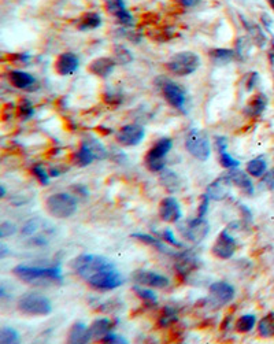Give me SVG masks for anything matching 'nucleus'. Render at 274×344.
I'll return each instance as SVG.
<instances>
[{"label": "nucleus", "mask_w": 274, "mask_h": 344, "mask_svg": "<svg viewBox=\"0 0 274 344\" xmlns=\"http://www.w3.org/2000/svg\"><path fill=\"white\" fill-rule=\"evenodd\" d=\"M12 273L17 275L19 280L41 285L44 282H62V272L59 268H32L26 265H18L14 268Z\"/></svg>", "instance_id": "f257e3e1"}, {"label": "nucleus", "mask_w": 274, "mask_h": 344, "mask_svg": "<svg viewBox=\"0 0 274 344\" xmlns=\"http://www.w3.org/2000/svg\"><path fill=\"white\" fill-rule=\"evenodd\" d=\"M71 266H73L75 273L82 277L84 280H88L89 277L102 272V270L115 268L114 264L110 259L104 258L102 255H93V254H84V255L77 257L71 262Z\"/></svg>", "instance_id": "f03ea898"}, {"label": "nucleus", "mask_w": 274, "mask_h": 344, "mask_svg": "<svg viewBox=\"0 0 274 344\" xmlns=\"http://www.w3.org/2000/svg\"><path fill=\"white\" fill-rule=\"evenodd\" d=\"M46 210L54 218L65 219L71 217L77 210V201L74 196L59 192L51 195L46 201Z\"/></svg>", "instance_id": "7ed1b4c3"}, {"label": "nucleus", "mask_w": 274, "mask_h": 344, "mask_svg": "<svg viewBox=\"0 0 274 344\" xmlns=\"http://www.w3.org/2000/svg\"><path fill=\"white\" fill-rule=\"evenodd\" d=\"M18 310L30 317L48 316L52 311L51 302L40 293H26L18 300Z\"/></svg>", "instance_id": "20e7f679"}, {"label": "nucleus", "mask_w": 274, "mask_h": 344, "mask_svg": "<svg viewBox=\"0 0 274 344\" xmlns=\"http://www.w3.org/2000/svg\"><path fill=\"white\" fill-rule=\"evenodd\" d=\"M54 230L55 229L50 222H46L40 218H34L23 225L22 236L33 246H44L48 244L51 236L54 235Z\"/></svg>", "instance_id": "39448f33"}, {"label": "nucleus", "mask_w": 274, "mask_h": 344, "mask_svg": "<svg viewBox=\"0 0 274 344\" xmlns=\"http://www.w3.org/2000/svg\"><path fill=\"white\" fill-rule=\"evenodd\" d=\"M167 69L176 75H189L200 66L199 57L194 52H178L167 62Z\"/></svg>", "instance_id": "423d86ee"}, {"label": "nucleus", "mask_w": 274, "mask_h": 344, "mask_svg": "<svg viewBox=\"0 0 274 344\" xmlns=\"http://www.w3.org/2000/svg\"><path fill=\"white\" fill-rule=\"evenodd\" d=\"M185 147L189 154L199 161H207L210 158V140L205 132L199 129H191L185 138Z\"/></svg>", "instance_id": "0eeeda50"}, {"label": "nucleus", "mask_w": 274, "mask_h": 344, "mask_svg": "<svg viewBox=\"0 0 274 344\" xmlns=\"http://www.w3.org/2000/svg\"><path fill=\"white\" fill-rule=\"evenodd\" d=\"M171 149V140L169 138H159L154 147H151L145 158H144V163L148 170L151 172H160L165 169V159L166 155L169 154Z\"/></svg>", "instance_id": "6e6552de"}, {"label": "nucleus", "mask_w": 274, "mask_h": 344, "mask_svg": "<svg viewBox=\"0 0 274 344\" xmlns=\"http://www.w3.org/2000/svg\"><path fill=\"white\" fill-rule=\"evenodd\" d=\"M122 281L124 278L120 272H117L115 268H111V269L102 270L96 275H93L86 280V282L92 288L99 289V291H111V289L120 287Z\"/></svg>", "instance_id": "1a4fd4ad"}, {"label": "nucleus", "mask_w": 274, "mask_h": 344, "mask_svg": "<svg viewBox=\"0 0 274 344\" xmlns=\"http://www.w3.org/2000/svg\"><path fill=\"white\" fill-rule=\"evenodd\" d=\"M236 248H237V243L234 240V237L229 233L228 229H223L218 235L217 240L211 248V253L214 257L219 259H229L233 257Z\"/></svg>", "instance_id": "9d476101"}, {"label": "nucleus", "mask_w": 274, "mask_h": 344, "mask_svg": "<svg viewBox=\"0 0 274 344\" xmlns=\"http://www.w3.org/2000/svg\"><path fill=\"white\" fill-rule=\"evenodd\" d=\"M208 229H210V225L202 217L195 218L192 221L180 226L181 233L194 243H200L202 240H205V237L208 233Z\"/></svg>", "instance_id": "9b49d317"}, {"label": "nucleus", "mask_w": 274, "mask_h": 344, "mask_svg": "<svg viewBox=\"0 0 274 344\" xmlns=\"http://www.w3.org/2000/svg\"><path fill=\"white\" fill-rule=\"evenodd\" d=\"M160 89H162V93H163L166 100L173 107L184 110V106H185V93H184L183 89L176 82L163 78L162 82H160Z\"/></svg>", "instance_id": "f8f14e48"}, {"label": "nucleus", "mask_w": 274, "mask_h": 344, "mask_svg": "<svg viewBox=\"0 0 274 344\" xmlns=\"http://www.w3.org/2000/svg\"><path fill=\"white\" fill-rule=\"evenodd\" d=\"M144 128L137 125V124H131L125 125L120 129L117 133V140L122 145H137L144 138Z\"/></svg>", "instance_id": "ddd939ff"}, {"label": "nucleus", "mask_w": 274, "mask_h": 344, "mask_svg": "<svg viewBox=\"0 0 274 344\" xmlns=\"http://www.w3.org/2000/svg\"><path fill=\"white\" fill-rule=\"evenodd\" d=\"M210 295H211V302L214 306H223V304H228L234 298V288L225 281H218V282L211 284Z\"/></svg>", "instance_id": "4468645a"}, {"label": "nucleus", "mask_w": 274, "mask_h": 344, "mask_svg": "<svg viewBox=\"0 0 274 344\" xmlns=\"http://www.w3.org/2000/svg\"><path fill=\"white\" fill-rule=\"evenodd\" d=\"M232 180L223 174L217 180H214L208 187H207V192L206 195L208 196L211 201H223L225 198H228L230 194V188H232Z\"/></svg>", "instance_id": "2eb2a0df"}, {"label": "nucleus", "mask_w": 274, "mask_h": 344, "mask_svg": "<svg viewBox=\"0 0 274 344\" xmlns=\"http://www.w3.org/2000/svg\"><path fill=\"white\" fill-rule=\"evenodd\" d=\"M133 280L140 285H149L154 288H166L169 285V278L148 270H136L133 273Z\"/></svg>", "instance_id": "dca6fc26"}, {"label": "nucleus", "mask_w": 274, "mask_h": 344, "mask_svg": "<svg viewBox=\"0 0 274 344\" xmlns=\"http://www.w3.org/2000/svg\"><path fill=\"white\" fill-rule=\"evenodd\" d=\"M80 61L73 52H63L57 58L54 68L59 75H70L78 69Z\"/></svg>", "instance_id": "f3484780"}, {"label": "nucleus", "mask_w": 274, "mask_h": 344, "mask_svg": "<svg viewBox=\"0 0 274 344\" xmlns=\"http://www.w3.org/2000/svg\"><path fill=\"white\" fill-rule=\"evenodd\" d=\"M181 207L174 198H165L159 205V217L166 222H177L181 218Z\"/></svg>", "instance_id": "a211bd4d"}, {"label": "nucleus", "mask_w": 274, "mask_h": 344, "mask_svg": "<svg viewBox=\"0 0 274 344\" xmlns=\"http://www.w3.org/2000/svg\"><path fill=\"white\" fill-rule=\"evenodd\" d=\"M114 68V59H111V58L109 57H102L95 59V61L89 65L88 69H89V71H91L92 74L97 75V77H102V78H106V77H109V75L113 73Z\"/></svg>", "instance_id": "6ab92c4d"}, {"label": "nucleus", "mask_w": 274, "mask_h": 344, "mask_svg": "<svg viewBox=\"0 0 274 344\" xmlns=\"http://www.w3.org/2000/svg\"><path fill=\"white\" fill-rule=\"evenodd\" d=\"M92 335L89 327L82 322H75L68 332V342L70 344H86L91 342Z\"/></svg>", "instance_id": "aec40b11"}, {"label": "nucleus", "mask_w": 274, "mask_h": 344, "mask_svg": "<svg viewBox=\"0 0 274 344\" xmlns=\"http://www.w3.org/2000/svg\"><path fill=\"white\" fill-rule=\"evenodd\" d=\"M226 176H228V177L232 180V183H233L236 187H239L240 190L243 191L244 194H247V195H252V194H254V185H252L251 178L248 177L244 172L237 170V169L234 167V169H229V173Z\"/></svg>", "instance_id": "412c9836"}, {"label": "nucleus", "mask_w": 274, "mask_h": 344, "mask_svg": "<svg viewBox=\"0 0 274 344\" xmlns=\"http://www.w3.org/2000/svg\"><path fill=\"white\" fill-rule=\"evenodd\" d=\"M10 82H11L12 86H15L18 89H26L29 86L33 85L36 82V78L26 71L14 70L10 73Z\"/></svg>", "instance_id": "4be33fe9"}, {"label": "nucleus", "mask_w": 274, "mask_h": 344, "mask_svg": "<svg viewBox=\"0 0 274 344\" xmlns=\"http://www.w3.org/2000/svg\"><path fill=\"white\" fill-rule=\"evenodd\" d=\"M177 264H176V269L180 275H189L192 270H195L198 268V261L192 257V255H188L187 253L180 254L177 255Z\"/></svg>", "instance_id": "5701e85b"}, {"label": "nucleus", "mask_w": 274, "mask_h": 344, "mask_svg": "<svg viewBox=\"0 0 274 344\" xmlns=\"http://www.w3.org/2000/svg\"><path fill=\"white\" fill-rule=\"evenodd\" d=\"M268 104V99L263 93H257L254 98H251L250 103L247 104L246 111L250 117H258L263 113V110L266 109Z\"/></svg>", "instance_id": "b1692460"}, {"label": "nucleus", "mask_w": 274, "mask_h": 344, "mask_svg": "<svg viewBox=\"0 0 274 344\" xmlns=\"http://www.w3.org/2000/svg\"><path fill=\"white\" fill-rule=\"evenodd\" d=\"M111 328H113V322L110 318H97L96 321L92 322V325L89 327L92 339L106 336L107 333H110Z\"/></svg>", "instance_id": "393cba45"}, {"label": "nucleus", "mask_w": 274, "mask_h": 344, "mask_svg": "<svg viewBox=\"0 0 274 344\" xmlns=\"http://www.w3.org/2000/svg\"><path fill=\"white\" fill-rule=\"evenodd\" d=\"M95 159H96V156L93 155V152H92L91 148L88 147V144L85 141L81 144L80 149L74 154V162L78 166H88Z\"/></svg>", "instance_id": "a878e982"}, {"label": "nucleus", "mask_w": 274, "mask_h": 344, "mask_svg": "<svg viewBox=\"0 0 274 344\" xmlns=\"http://www.w3.org/2000/svg\"><path fill=\"white\" fill-rule=\"evenodd\" d=\"M102 25V18L96 12H88L84 14L78 19V29L80 30H89V29H96Z\"/></svg>", "instance_id": "bb28decb"}, {"label": "nucleus", "mask_w": 274, "mask_h": 344, "mask_svg": "<svg viewBox=\"0 0 274 344\" xmlns=\"http://www.w3.org/2000/svg\"><path fill=\"white\" fill-rule=\"evenodd\" d=\"M132 237H133V239H138V240L143 241V243H145V244H148V246L154 247V248H156V250H158V251H160V253L171 254V250H169V248L166 247V244H163L162 241L154 239L152 236L145 235V233H133V235H132Z\"/></svg>", "instance_id": "cd10ccee"}, {"label": "nucleus", "mask_w": 274, "mask_h": 344, "mask_svg": "<svg viewBox=\"0 0 274 344\" xmlns=\"http://www.w3.org/2000/svg\"><path fill=\"white\" fill-rule=\"evenodd\" d=\"M259 335L263 338H273L274 336V313H269L268 316L261 320L258 325Z\"/></svg>", "instance_id": "c85d7f7f"}, {"label": "nucleus", "mask_w": 274, "mask_h": 344, "mask_svg": "<svg viewBox=\"0 0 274 344\" xmlns=\"http://www.w3.org/2000/svg\"><path fill=\"white\" fill-rule=\"evenodd\" d=\"M257 324V318L252 314H246V316H241L236 322V331L240 333H247L251 331L252 328L255 327Z\"/></svg>", "instance_id": "c756f323"}, {"label": "nucleus", "mask_w": 274, "mask_h": 344, "mask_svg": "<svg viewBox=\"0 0 274 344\" xmlns=\"http://www.w3.org/2000/svg\"><path fill=\"white\" fill-rule=\"evenodd\" d=\"M210 57L212 58V61H214L215 64H228V62H230V61L233 59V51L225 50V48H217V50L210 51Z\"/></svg>", "instance_id": "7c9ffc66"}, {"label": "nucleus", "mask_w": 274, "mask_h": 344, "mask_svg": "<svg viewBox=\"0 0 274 344\" xmlns=\"http://www.w3.org/2000/svg\"><path fill=\"white\" fill-rule=\"evenodd\" d=\"M265 172H266V162L263 161L262 158H257L254 161H250L247 165V173L254 177H261Z\"/></svg>", "instance_id": "2f4dec72"}, {"label": "nucleus", "mask_w": 274, "mask_h": 344, "mask_svg": "<svg viewBox=\"0 0 274 344\" xmlns=\"http://www.w3.org/2000/svg\"><path fill=\"white\" fill-rule=\"evenodd\" d=\"M160 183L166 187V190L174 192L178 190L180 187V180H178L177 174H174L173 172H165L160 176Z\"/></svg>", "instance_id": "473e14b6"}, {"label": "nucleus", "mask_w": 274, "mask_h": 344, "mask_svg": "<svg viewBox=\"0 0 274 344\" xmlns=\"http://www.w3.org/2000/svg\"><path fill=\"white\" fill-rule=\"evenodd\" d=\"M18 340H19V335L12 328H1V331H0V343H18Z\"/></svg>", "instance_id": "72a5a7b5"}, {"label": "nucleus", "mask_w": 274, "mask_h": 344, "mask_svg": "<svg viewBox=\"0 0 274 344\" xmlns=\"http://www.w3.org/2000/svg\"><path fill=\"white\" fill-rule=\"evenodd\" d=\"M177 322V314H176V310L171 309V307H166L165 311H163V316L159 318V325L160 327H169L171 324Z\"/></svg>", "instance_id": "f704fd0d"}, {"label": "nucleus", "mask_w": 274, "mask_h": 344, "mask_svg": "<svg viewBox=\"0 0 274 344\" xmlns=\"http://www.w3.org/2000/svg\"><path fill=\"white\" fill-rule=\"evenodd\" d=\"M85 143L88 144V147L91 148L93 155L96 156V159H104V158H107V151H106V148H104L97 140H93V138H92V140L85 141Z\"/></svg>", "instance_id": "c9c22d12"}, {"label": "nucleus", "mask_w": 274, "mask_h": 344, "mask_svg": "<svg viewBox=\"0 0 274 344\" xmlns=\"http://www.w3.org/2000/svg\"><path fill=\"white\" fill-rule=\"evenodd\" d=\"M218 155H219V163H221L225 169H234V167H237L240 165L239 161L233 159V158L226 152V149L218 151Z\"/></svg>", "instance_id": "e433bc0d"}, {"label": "nucleus", "mask_w": 274, "mask_h": 344, "mask_svg": "<svg viewBox=\"0 0 274 344\" xmlns=\"http://www.w3.org/2000/svg\"><path fill=\"white\" fill-rule=\"evenodd\" d=\"M133 291L137 293L138 298H141L143 300H147V302H151V303H156V302H158L156 295H155V292H152L151 289H145V288H141L138 287V285H136V287H133Z\"/></svg>", "instance_id": "4c0bfd02"}, {"label": "nucleus", "mask_w": 274, "mask_h": 344, "mask_svg": "<svg viewBox=\"0 0 274 344\" xmlns=\"http://www.w3.org/2000/svg\"><path fill=\"white\" fill-rule=\"evenodd\" d=\"M32 172H33V174L36 176V178L39 180V183H40L41 185H48V184H50V176L47 174L44 167L40 166V165H34V166L32 167Z\"/></svg>", "instance_id": "58836bf2"}, {"label": "nucleus", "mask_w": 274, "mask_h": 344, "mask_svg": "<svg viewBox=\"0 0 274 344\" xmlns=\"http://www.w3.org/2000/svg\"><path fill=\"white\" fill-rule=\"evenodd\" d=\"M34 114V109L32 103L29 102L28 99H23L21 104H19V115L22 117V120H29L32 115Z\"/></svg>", "instance_id": "ea45409f"}, {"label": "nucleus", "mask_w": 274, "mask_h": 344, "mask_svg": "<svg viewBox=\"0 0 274 344\" xmlns=\"http://www.w3.org/2000/svg\"><path fill=\"white\" fill-rule=\"evenodd\" d=\"M106 7L110 12H113L114 15H117L118 12L122 10H125V4L124 0H106Z\"/></svg>", "instance_id": "a19ab883"}, {"label": "nucleus", "mask_w": 274, "mask_h": 344, "mask_svg": "<svg viewBox=\"0 0 274 344\" xmlns=\"http://www.w3.org/2000/svg\"><path fill=\"white\" fill-rule=\"evenodd\" d=\"M115 55H117L121 64H129L132 61V54L126 50L125 47H117L115 48Z\"/></svg>", "instance_id": "79ce46f5"}, {"label": "nucleus", "mask_w": 274, "mask_h": 344, "mask_svg": "<svg viewBox=\"0 0 274 344\" xmlns=\"http://www.w3.org/2000/svg\"><path fill=\"white\" fill-rule=\"evenodd\" d=\"M15 232H17V226L11 224V222H3V224L0 225V237L1 239H4L7 236L14 235Z\"/></svg>", "instance_id": "37998d69"}, {"label": "nucleus", "mask_w": 274, "mask_h": 344, "mask_svg": "<svg viewBox=\"0 0 274 344\" xmlns=\"http://www.w3.org/2000/svg\"><path fill=\"white\" fill-rule=\"evenodd\" d=\"M117 19L120 21V23H122V25H128V26H132L133 25V17L131 15V12L128 11V10H122L121 12H118L117 15Z\"/></svg>", "instance_id": "c03bdc74"}, {"label": "nucleus", "mask_w": 274, "mask_h": 344, "mask_svg": "<svg viewBox=\"0 0 274 344\" xmlns=\"http://www.w3.org/2000/svg\"><path fill=\"white\" fill-rule=\"evenodd\" d=\"M102 343H113V344H126L128 342H126L125 339L121 338V336H117V335H114V333H107L106 336H103L102 340H100Z\"/></svg>", "instance_id": "a18cd8bd"}, {"label": "nucleus", "mask_w": 274, "mask_h": 344, "mask_svg": "<svg viewBox=\"0 0 274 344\" xmlns=\"http://www.w3.org/2000/svg\"><path fill=\"white\" fill-rule=\"evenodd\" d=\"M162 237L165 239V241H169L171 246H176V247H178V248H181V247H183V244H181V243H178V241L176 240V237H174V235H173V232H171L170 229H166L165 232H163Z\"/></svg>", "instance_id": "49530a36"}, {"label": "nucleus", "mask_w": 274, "mask_h": 344, "mask_svg": "<svg viewBox=\"0 0 274 344\" xmlns=\"http://www.w3.org/2000/svg\"><path fill=\"white\" fill-rule=\"evenodd\" d=\"M208 202H210V198L207 195H205L202 198V203H200L199 211H198V215H199V217H205V214L207 212V208H208Z\"/></svg>", "instance_id": "de8ad7c7"}, {"label": "nucleus", "mask_w": 274, "mask_h": 344, "mask_svg": "<svg viewBox=\"0 0 274 344\" xmlns=\"http://www.w3.org/2000/svg\"><path fill=\"white\" fill-rule=\"evenodd\" d=\"M200 0H180V3L185 7H194L199 3Z\"/></svg>", "instance_id": "09e8293b"}, {"label": "nucleus", "mask_w": 274, "mask_h": 344, "mask_svg": "<svg viewBox=\"0 0 274 344\" xmlns=\"http://www.w3.org/2000/svg\"><path fill=\"white\" fill-rule=\"evenodd\" d=\"M0 248H1V255H0V257H1V258H4V257L7 255L6 246H4V244H1V246H0Z\"/></svg>", "instance_id": "8fccbe9b"}, {"label": "nucleus", "mask_w": 274, "mask_h": 344, "mask_svg": "<svg viewBox=\"0 0 274 344\" xmlns=\"http://www.w3.org/2000/svg\"><path fill=\"white\" fill-rule=\"evenodd\" d=\"M0 191H1V198H4V196H6V188L1 185V187H0Z\"/></svg>", "instance_id": "3c124183"}, {"label": "nucleus", "mask_w": 274, "mask_h": 344, "mask_svg": "<svg viewBox=\"0 0 274 344\" xmlns=\"http://www.w3.org/2000/svg\"><path fill=\"white\" fill-rule=\"evenodd\" d=\"M269 4H270V7L274 10V0H269Z\"/></svg>", "instance_id": "603ef678"}, {"label": "nucleus", "mask_w": 274, "mask_h": 344, "mask_svg": "<svg viewBox=\"0 0 274 344\" xmlns=\"http://www.w3.org/2000/svg\"><path fill=\"white\" fill-rule=\"evenodd\" d=\"M270 178L273 180V184H274V170H273V173H272V176H270Z\"/></svg>", "instance_id": "864d4df0"}]
</instances>
